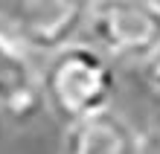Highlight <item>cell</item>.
I'll use <instances>...</instances> for the list:
<instances>
[{
	"label": "cell",
	"instance_id": "cell-7",
	"mask_svg": "<svg viewBox=\"0 0 160 154\" xmlns=\"http://www.w3.org/2000/svg\"><path fill=\"white\" fill-rule=\"evenodd\" d=\"M148 3H152V6H154V9H160V0H148Z\"/></svg>",
	"mask_w": 160,
	"mask_h": 154
},
{
	"label": "cell",
	"instance_id": "cell-6",
	"mask_svg": "<svg viewBox=\"0 0 160 154\" xmlns=\"http://www.w3.org/2000/svg\"><path fill=\"white\" fill-rule=\"evenodd\" d=\"M140 73H143L146 84L152 87V93H154V96H160V47L154 50L152 58H148L143 67H140Z\"/></svg>",
	"mask_w": 160,
	"mask_h": 154
},
{
	"label": "cell",
	"instance_id": "cell-5",
	"mask_svg": "<svg viewBox=\"0 0 160 154\" xmlns=\"http://www.w3.org/2000/svg\"><path fill=\"white\" fill-rule=\"evenodd\" d=\"M58 154H140V128L114 108L64 125Z\"/></svg>",
	"mask_w": 160,
	"mask_h": 154
},
{
	"label": "cell",
	"instance_id": "cell-1",
	"mask_svg": "<svg viewBox=\"0 0 160 154\" xmlns=\"http://www.w3.org/2000/svg\"><path fill=\"white\" fill-rule=\"evenodd\" d=\"M44 108L64 125L114 108L117 64L84 38L50 52L38 67Z\"/></svg>",
	"mask_w": 160,
	"mask_h": 154
},
{
	"label": "cell",
	"instance_id": "cell-3",
	"mask_svg": "<svg viewBox=\"0 0 160 154\" xmlns=\"http://www.w3.org/2000/svg\"><path fill=\"white\" fill-rule=\"evenodd\" d=\"M90 0H0V35L26 55H41L79 41Z\"/></svg>",
	"mask_w": 160,
	"mask_h": 154
},
{
	"label": "cell",
	"instance_id": "cell-4",
	"mask_svg": "<svg viewBox=\"0 0 160 154\" xmlns=\"http://www.w3.org/2000/svg\"><path fill=\"white\" fill-rule=\"evenodd\" d=\"M44 108L41 73L21 47L0 35V122L29 125Z\"/></svg>",
	"mask_w": 160,
	"mask_h": 154
},
{
	"label": "cell",
	"instance_id": "cell-2",
	"mask_svg": "<svg viewBox=\"0 0 160 154\" xmlns=\"http://www.w3.org/2000/svg\"><path fill=\"white\" fill-rule=\"evenodd\" d=\"M82 38L114 64L143 67L160 47V9L148 0H90Z\"/></svg>",
	"mask_w": 160,
	"mask_h": 154
}]
</instances>
